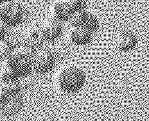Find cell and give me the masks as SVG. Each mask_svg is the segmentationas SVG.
Segmentation results:
<instances>
[{"instance_id":"cell-1","label":"cell","mask_w":149,"mask_h":121,"mask_svg":"<svg viewBox=\"0 0 149 121\" xmlns=\"http://www.w3.org/2000/svg\"><path fill=\"white\" fill-rule=\"evenodd\" d=\"M87 76L85 71L76 64H68L56 71L53 82L55 88L61 94H74L84 87Z\"/></svg>"},{"instance_id":"cell-6","label":"cell","mask_w":149,"mask_h":121,"mask_svg":"<svg viewBox=\"0 0 149 121\" xmlns=\"http://www.w3.org/2000/svg\"><path fill=\"white\" fill-rule=\"evenodd\" d=\"M138 44V38L132 31L122 29L118 31L113 39V46L120 53L130 52L136 48Z\"/></svg>"},{"instance_id":"cell-9","label":"cell","mask_w":149,"mask_h":121,"mask_svg":"<svg viewBox=\"0 0 149 121\" xmlns=\"http://www.w3.org/2000/svg\"><path fill=\"white\" fill-rule=\"evenodd\" d=\"M49 17L59 22L68 23L74 12L66 0H55L49 9Z\"/></svg>"},{"instance_id":"cell-13","label":"cell","mask_w":149,"mask_h":121,"mask_svg":"<svg viewBox=\"0 0 149 121\" xmlns=\"http://www.w3.org/2000/svg\"><path fill=\"white\" fill-rule=\"evenodd\" d=\"M13 48L12 43L6 39L0 41V62H3L11 53Z\"/></svg>"},{"instance_id":"cell-17","label":"cell","mask_w":149,"mask_h":121,"mask_svg":"<svg viewBox=\"0 0 149 121\" xmlns=\"http://www.w3.org/2000/svg\"><path fill=\"white\" fill-rule=\"evenodd\" d=\"M1 2L3 3H5V2H8V1H14V0H1Z\"/></svg>"},{"instance_id":"cell-2","label":"cell","mask_w":149,"mask_h":121,"mask_svg":"<svg viewBox=\"0 0 149 121\" xmlns=\"http://www.w3.org/2000/svg\"><path fill=\"white\" fill-rule=\"evenodd\" d=\"M34 49L35 48L24 42L14 46L11 53L3 64L20 79L26 77L32 73L31 59Z\"/></svg>"},{"instance_id":"cell-14","label":"cell","mask_w":149,"mask_h":121,"mask_svg":"<svg viewBox=\"0 0 149 121\" xmlns=\"http://www.w3.org/2000/svg\"><path fill=\"white\" fill-rule=\"evenodd\" d=\"M72 9L74 14L87 9L86 0H66Z\"/></svg>"},{"instance_id":"cell-3","label":"cell","mask_w":149,"mask_h":121,"mask_svg":"<svg viewBox=\"0 0 149 121\" xmlns=\"http://www.w3.org/2000/svg\"><path fill=\"white\" fill-rule=\"evenodd\" d=\"M26 16V9L15 0L3 3L0 5V23L7 28L21 25Z\"/></svg>"},{"instance_id":"cell-4","label":"cell","mask_w":149,"mask_h":121,"mask_svg":"<svg viewBox=\"0 0 149 121\" xmlns=\"http://www.w3.org/2000/svg\"><path fill=\"white\" fill-rule=\"evenodd\" d=\"M31 64L32 73L41 76L45 75L55 68V55L49 49L41 46L34 49Z\"/></svg>"},{"instance_id":"cell-11","label":"cell","mask_w":149,"mask_h":121,"mask_svg":"<svg viewBox=\"0 0 149 121\" xmlns=\"http://www.w3.org/2000/svg\"><path fill=\"white\" fill-rule=\"evenodd\" d=\"M23 100L20 94L10 95L5 106L0 110V115L5 117H12L17 115L22 109Z\"/></svg>"},{"instance_id":"cell-8","label":"cell","mask_w":149,"mask_h":121,"mask_svg":"<svg viewBox=\"0 0 149 121\" xmlns=\"http://www.w3.org/2000/svg\"><path fill=\"white\" fill-rule=\"evenodd\" d=\"M94 34L83 28L70 26L66 33V38L70 44L83 47L91 44L94 38Z\"/></svg>"},{"instance_id":"cell-19","label":"cell","mask_w":149,"mask_h":121,"mask_svg":"<svg viewBox=\"0 0 149 121\" xmlns=\"http://www.w3.org/2000/svg\"><path fill=\"white\" fill-rule=\"evenodd\" d=\"M1 4H3V3L1 2V0H0V5H1Z\"/></svg>"},{"instance_id":"cell-16","label":"cell","mask_w":149,"mask_h":121,"mask_svg":"<svg viewBox=\"0 0 149 121\" xmlns=\"http://www.w3.org/2000/svg\"><path fill=\"white\" fill-rule=\"evenodd\" d=\"M7 28L0 23V41L5 39L6 35L7 33Z\"/></svg>"},{"instance_id":"cell-7","label":"cell","mask_w":149,"mask_h":121,"mask_svg":"<svg viewBox=\"0 0 149 121\" xmlns=\"http://www.w3.org/2000/svg\"><path fill=\"white\" fill-rule=\"evenodd\" d=\"M41 27L45 42H55L61 38L64 32L63 23L50 17L42 21Z\"/></svg>"},{"instance_id":"cell-15","label":"cell","mask_w":149,"mask_h":121,"mask_svg":"<svg viewBox=\"0 0 149 121\" xmlns=\"http://www.w3.org/2000/svg\"><path fill=\"white\" fill-rule=\"evenodd\" d=\"M10 95H8L2 86L0 85V110L5 106Z\"/></svg>"},{"instance_id":"cell-10","label":"cell","mask_w":149,"mask_h":121,"mask_svg":"<svg viewBox=\"0 0 149 121\" xmlns=\"http://www.w3.org/2000/svg\"><path fill=\"white\" fill-rule=\"evenodd\" d=\"M23 42L33 48L41 47L44 42L41 23H33L28 26L23 32Z\"/></svg>"},{"instance_id":"cell-18","label":"cell","mask_w":149,"mask_h":121,"mask_svg":"<svg viewBox=\"0 0 149 121\" xmlns=\"http://www.w3.org/2000/svg\"><path fill=\"white\" fill-rule=\"evenodd\" d=\"M46 1H52V2H53L54 1H55V0H46Z\"/></svg>"},{"instance_id":"cell-12","label":"cell","mask_w":149,"mask_h":121,"mask_svg":"<svg viewBox=\"0 0 149 121\" xmlns=\"http://www.w3.org/2000/svg\"><path fill=\"white\" fill-rule=\"evenodd\" d=\"M20 79L10 68L4 64L0 67V85H5L12 81Z\"/></svg>"},{"instance_id":"cell-5","label":"cell","mask_w":149,"mask_h":121,"mask_svg":"<svg viewBox=\"0 0 149 121\" xmlns=\"http://www.w3.org/2000/svg\"><path fill=\"white\" fill-rule=\"evenodd\" d=\"M68 24L70 26L83 28L93 33L97 32L100 26L97 15L87 9L74 13L70 18Z\"/></svg>"}]
</instances>
